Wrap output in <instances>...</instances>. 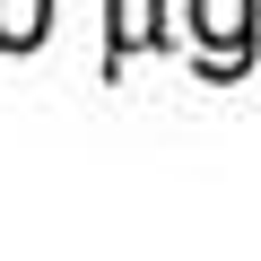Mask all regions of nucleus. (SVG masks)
<instances>
[{"instance_id": "f257e3e1", "label": "nucleus", "mask_w": 261, "mask_h": 261, "mask_svg": "<svg viewBox=\"0 0 261 261\" xmlns=\"http://www.w3.org/2000/svg\"><path fill=\"white\" fill-rule=\"evenodd\" d=\"M261 0H192V44L209 53V70L226 79V70H244L252 61V44H261Z\"/></svg>"}, {"instance_id": "f03ea898", "label": "nucleus", "mask_w": 261, "mask_h": 261, "mask_svg": "<svg viewBox=\"0 0 261 261\" xmlns=\"http://www.w3.org/2000/svg\"><path fill=\"white\" fill-rule=\"evenodd\" d=\"M53 35V0H0V53H35Z\"/></svg>"}, {"instance_id": "7ed1b4c3", "label": "nucleus", "mask_w": 261, "mask_h": 261, "mask_svg": "<svg viewBox=\"0 0 261 261\" xmlns=\"http://www.w3.org/2000/svg\"><path fill=\"white\" fill-rule=\"evenodd\" d=\"M113 9H122V27H113V61H122L130 44H157V35H166V27L148 18V9H157V0H113Z\"/></svg>"}]
</instances>
